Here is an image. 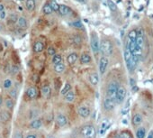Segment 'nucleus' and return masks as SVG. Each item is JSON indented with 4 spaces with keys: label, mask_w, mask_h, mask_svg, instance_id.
<instances>
[{
    "label": "nucleus",
    "mask_w": 153,
    "mask_h": 138,
    "mask_svg": "<svg viewBox=\"0 0 153 138\" xmlns=\"http://www.w3.org/2000/svg\"><path fill=\"white\" fill-rule=\"evenodd\" d=\"M80 134L83 138H96V129L92 124L84 125L80 129Z\"/></svg>",
    "instance_id": "nucleus-1"
},
{
    "label": "nucleus",
    "mask_w": 153,
    "mask_h": 138,
    "mask_svg": "<svg viewBox=\"0 0 153 138\" xmlns=\"http://www.w3.org/2000/svg\"><path fill=\"white\" fill-rule=\"evenodd\" d=\"M113 51V46L109 39H103L100 43V51L104 56H111Z\"/></svg>",
    "instance_id": "nucleus-2"
},
{
    "label": "nucleus",
    "mask_w": 153,
    "mask_h": 138,
    "mask_svg": "<svg viewBox=\"0 0 153 138\" xmlns=\"http://www.w3.org/2000/svg\"><path fill=\"white\" fill-rule=\"evenodd\" d=\"M100 41L96 32H92L90 35V46L94 54H97L100 51Z\"/></svg>",
    "instance_id": "nucleus-3"
},
{
    "label": "nucleus",
    "mask_w": 153,
    "mask_h": 138,
    "mask_svg": "<svg viewBox=\"0 0 153 138\" xmlns=\"http://www.w3.org/2000/svg\"><path fill=\"white\" fill-rule=\"evenodd\" d=\"M119 84L117 81H112L108 84L107 86V89H106V95L108 98H111L115 100V98H116V93L118 91V89H119Z\"/></svg>",
    "instance_id": "nucleus-4"
},
{
    "label": "nucleus",
    "mask_w": 153,
    "mask_h": 138,
    "mask_svg": "<svg viewBox=\"0 0 153 138\" xmlns=\"http://www.w3.org/2000/svg\"><path fill=\"white\" fill-rule=\"evenodd\" d=\"M126 95H127L126 89L124 87H119L118 91L116 93V98H115L116 104H122V103H124V101L126 98Z\"/></svg>",
    "instance_id": "nucleus-5"
},
{
    "label": "nucleus",
    "mask_w": 153,
    "mask_h": 138,
    "mask_svg": "<svg viewBox=\"0 0 153 138\" xmlns=\"http://www.w3.org/2000/svg\"><path fill=\"white\" fill-rule=\"evenodd\" d=\"M109 60L106 56H102L99 60V72L100 75H104L107 70Z\"/></svg>",
    "instance_id": "nucleus-6"
},
{
    "label": "nucleus",
    "mask_w": 153,
    "mask_h": 138,
    "mask_svg": "<svg viewBox=\"0 0 153 138\" xmlns=\"http://www.w3.org/2000/svg\"><path fill=\"white\" fill-rule=\"evenodd\" d=\"M115 105H116V101L114 99L111 98L106 97L104 99V108L106 111H112V110H113L114 108H115Z\"/></svg>",
    "instance_id": "nucleus-7"
},
{
    "label": "nucleus",
    "mask_w": 153,
    "mask_h": 138,
    "mask_svg": "<svg viewBox=\"0 0 153 138\" xmlns=\"http://www.w3.org/2000/svg\"><path fill=\"white\" fill-rule=\"evenodd\" d=\"M25 96L28 99H35L38 97V90L34 86H31L25 90Z\"/></svg>",
    "instance_id": "nucleus-8"
},
{
    "label": "nucleus",
    "mask_w": 153,
    "mask_h": 138,
    "mask_svg": "<svg viewBox=\"0 0 153 138\" xmlns=\"http://www.w3.org/2000/svg\"><path fill=\"white\" fill-rule=\"evenodd\" d=\"M55 121H56V124L58 125V126H60V127H64V126H67V124H68V117H67L64 114L59 113V114L56 116Z\"/></svg>",
    "instance_id": "nucleus-9"
},
{
    "label": "nucleus",
    "mask_w": 153,
    "mask_h": 138,
    "mask_svg": "<svg viewBox=\"0 0 153 138\" xmlns=\"http://www.w3.org/2000/svg\"><path fill=\"white\" fill-rule=\"evenodd\" d=\"M78 113L82 118H88L91 115V110L87 106H80L78 108Z\"/></svg>",
    "instance_id": "nucleus-10"
},
{
    "label": "nucleus",
    "mask_w": 153,
    "mask_h": 138,
    "mask_svg": "<svg viewBox=\"0 0 153 138\" xmlns=\"http://www.w3.org/2000/svg\"><path fill=\"white\" fill-rule=\"evenodd\" d=\"M59 13L60 15L62 16H70L73 14V11L71 10L70 7H69L68 6H65V5H60V9H59Z\"/></svg>",
    "instance_id": "nucleus-11"
},
{
    "label": "nucleus",
    "mask_w": 153,
    "mask_h": 138,
    "mask_svg": "<svg viewBox=\"0 0 153 138\" xmlns=\"http://www.w3.org/2000/svg\"><path fill=\"white\" fill-rule=\"evenodd\" d=\"M11 118H12L11 111H9L7 109L1 110V112H0V121L3 122V123H6V122L10 121Z\"/></svg>",
    "instance_id": "nucleus-12"
},
{
    "label": "nucleus",
    "mask_w": 153,
    "mask_h": 138,
    "mask_svg": "<svg viewBox=\"0 0 153 138\" xmlns=\"http://www.w3.org/2000/svg\"><path fill=\"white\" fill-rule=\"evenodd\" d=\"M42 126V119H41V118L33 119L29 124V127L32 130H38Z\"/></svg>",
    "instance_id": "nucleus-13"
},
{
    "label": "nucleus",
    "mask_w": 153,
    "mask_h": 138,
    "mask_svg": "<svg viewBox=\"0 0 153 138\" xmlns=\"http://www.w3.org/2000/svg\"><path fill=\"white\" fill-rule=\"evenodd\" d=\"M142 121H143V118H142V115L139 114V113L134 114L133 116H132V118H131V123H132V125L134 126H137V127L142 125Z\"/></svg>",
    "instance_id": "nucleus-14"
},
{
    "label": "nucleus",
    "mask_w": 153,
    "mask_h": 138,
    "mask_svg": "<svg viewBox=\"0 0 153 138\" xmlns=\"http://www.w3.org/2000/svg\"><path fill=\"white\" fill-rule=\"evenodd\" d=\"M110 124H109V121L107 119H105L102 121L101 125H100V127H99V134L100 135H104L106 134V132L108 130V128L110 127Z\"/></svg>",
    "instance_id": "nucleus-15"
},
{
    "label": "nucleus",
    "mask_w": 153,
    "mask_h": 138,
    "mask_svg": "<svg viewBox=\"0 0 153 138\" xmlns=\"http://www.w3.org/2000/svg\"><path fill=\"white\" fill-rule=\"evenodd\" d=\"M44 48H45V45H44V43L42 41H36L34 43V44H33L32 50H33L34 53H42V51H43Z\"/></svg>",
    "instance_id": "nucleus-16"
},
{
    "label": "nucleus",
    "mask_w": 153,
    "mask_h": 138,
    "mask_svg": "<svg viewBox=\"0 0 153 138\" xmlns=\"http://www.w3.org/2000/svg\"><path fill=\"white\" fill-rule=\"evenodd\" d=\"M5 107L7 110L9 111H13L14 107H15V100L11 98H7L5 99Z\"/></svg>",
    "instance_id": "nucleus-17"
},
{
    "label": "nucleus",
    "mask_w": 153,
    "mask_h": 138,
    "mask_svg": "<svg viewBox=\"0 0 153 138\" xmlns=\"http://www.w3.org/2000/svg\"><path fill=\"white\" fill-rule=\"evenodd\" d=\"M79 61H80L81 64H89L92 61V58H91V56L88 53H83L80 55Z\"/></svg>",
    "instance_id": "nucleus-18"
},
{
    "label": "nucleus",
    "mask_w": 153,
    "mask_h": 138,
    "mask_svg": "<svg viewBox=\"0 0 153 138\" xmlns=\"http://www.w3.org/2000/svg\"><path fill=\"white\" fill-rule=\"evenodd\" d=\"M16 25H17L18 28L20 29H26L28 27V23H27V20L24 18V17L21 16L18 18L17 22H16Z\"/></svg>",
    "instance_id": "nucleus-19"
},
{
    "label": "nucleus",
    "mask_w": 153,
    "mask_h": 138,
    "mask_svg": "<svg viewBox=\"0 0 153 138\" xmlns=\"http://www.w3.org/2000/svg\"><path fill=\"white\" fill-rule=\"evenodd\" d=\"M78 59V55L77 53H71L70 54H69V56H68L67 58V61L68 63H69L70 65H74L77 61Z\"/></svg>",
    "instance_id": "nucleus-20"
},
{
    "label": "nucleus",
    "mask_w": 153,
    "mask_h": 138,
    "mask_svg": "<svg viewBox=\"0 0 153 138\" xmlns=\"http://www.w3.org/2000/svg\"><path fill=\"white\" fill-rule=\"evenodd\" d=\"M41 92H42V95L44 97V98H49L50 96V93H52V90H50V87L49 85H44L42 87L41 89Z\"/></svg>",
    "instance_id": "nucleus-21"
},
{
    "label": "nucleus",
    "mask_w": 153,
    "mask_h": 138,
    "mask_svg": "<svg viewBox=\"0 0 153 138\" xmlns=\"http://www.w3.org/2000/svg\"><path fill=\"white\" fill-rule=\"evenodd\" d=\"M75 98H76V95H75V92H74L73 90L69 91V92H68V93L64 96V99H65L67 102H70V103L74 102Z\"/></svg>",
    "instance_id": "nucleus-22"
},
{
    "label": "nucleus",
    "mask_w": 153,
    "mask_h": 138,
    "mask_svg": "<svg viewBox=\"0 0 153 138\" xmlns=\"http://www.w3.org/2000/svg\"><path fill=\"white\" fill-rule=\"evenodd\" d=\"M89 81L92 85L96 86L99 82V75L96 72H93L92 74L89 75Z\"/></svg>",
    "instance_id": "nucleus-23"
},
{
    "label": "nucleus",
    "mask_w": 153,
    "mask_h": 138,
    "mask_svg": "<svg viewBox=\"0 0 153 138\" xmlns=\"http://www.w3.org/2000/svg\"><path fill=\"white\" fill-rule=\"evenodd\" d=\"M65 69H66V66L63 62L60 63V64H57V65H54V72L58 74H61L65 72Z\"/></svg>",
    "instance_id": "nucleus-24"
},
{
    "label": "nucleus",
    "mask_w": 153,
    "mask_h": 138,
    "mask_svg": "<svg viewBox=\"0 0 153 138\" xmlns=\"http://www.w3.org/2000/svg\"><path fill=\"white\" fill-rule=\"evenodd\" d=\"M13 85H14V82L11 79H6L2 84L3 89H5V90H11L13 88Z\"/></svg>",
    "instance_id": "nucleus-25"
},
{
    "label": "nucleus",
    "mask_w": 153,
    "mask_h": 138,
    "mask_svg": "<svg viewBox=\"0 0 153 138\" xmlns=\"http://www.w3.org/2000/svg\"><path fill=\"white\" fill-rule=\"evenodd\" d=\"M136 138H145L146 135V129L145 127H139L136 130Z\"/></svg>",
    "instance_id": "nucleus-26"
},
{
    "label": "nucleus",
    "mask_w": 153,
    "mask_h": 138,
    "mask_svg": "<svg viewBox=\"0 0 153 138\" xmlns=\"http://www.w3.org/2000/svg\"><path fill=\"white\" fill-rule=\"evenodd\" d=\"M25 6H26V8H27L29 11L34 10L35 6H36L35 0H26V1H25Z\"/></svg>",
    "instance_id": "nucleus-27"
},
{
    "label": "nucleus",
    "mask_w": 153,
    "mask_h": 138,
    "mask_svg": "<svg viewBox=\"0 0 153 138\" xmlns=\"http://www.w3.org/2000/svg\"><path fill=\"white\" fill-rule=\"evenodd\" d=\"M8 95H9V98H11L15 100L16 98H17V97H18V89L13 87L11 90H9Z\"/></svg>",
    "instance_id": "nucleus-28"
},
{
    "label": "nucleus",
    "mask_w": 153,
    "mask_h": 138,
    "mask_svg": "<svg viewBox=\"0 0 153 138\" xmlns=\"http://www.w3.org/2000/svg\"><path fill=\"white\" fill-rule=\"evenodd\" d=\"M42 12L44 14H52L53 12V9L52 8V7H50V2L49 3H46L43 7H42Z\"/></svg>",
    "instance_id": "nucleus-29"
},
{
    "label": "nucleus",
    "mask_w": 153,
    "mask_h": 138,
    "mask_svg": "<svg viewBox=\"0 0 153 138\" xmlns=\"http://www.w3.org/2000/svg\"><path fill=\"white\" fill-rule=\"evenodd\" d=\"M52 63L54 65H57V64H60L62 62V56L60 54H55L53 57H52Z\"/></svg>",
    "instance_id": "nucleus-30"
},
{
    "label": "nucleus",
    "mask_w": 153,
    "mask_h": 138,
    "mask_svg": "<svg viewBox=\"0 0 153 138\" xmlns=\"http://www.w3.org/2000/svg\"><path fill=\"white\" fill-rule=\"evenodd\" d=\"M71 90V85L70 84V83H66L65 85H64V87H63V89L61 90V91H60V93H61V95H63V96H65L68 92L69 91H70Z\"/></svg>",
    "instance_id": "nucleus-31"
},
{
    "label": "nucleus",
    "mask_w": 153,
    "mask_h": 138,
    "mask_svg": "<svg viewBox=\"0 0 153 138\" xmlns=\"http://www.w3.org/2000/svg\"><path fill=\"white\" fill-rule=\"evenodd\" d=\"M131 134L127 130L123 131L120 134L118 135V138H131Z\"/></svg>",
    "instance_id": "nucleus-32"
},
{
    "label": "nucleus",
    "mask_w": 153,
    "mask_h": 138,
    "mask_svg": "<svg viewBox=\"0 0 153 138\" xmlns=\"http://www.w3.org/2000/svg\"><path fill=\"white\" fill-rule=\"evenodd\" d=\"M50 7H52V8L53 9V11H55V12H59L60 5H59L57 2H55L54 0H52V1H50Z\"/></svg>",
    "instance_id": "nucleus-33"
},
{
    "label": "nucleus",
    "mask_w": 153,
    "mask_h": 138,
    "mask_svg": "<svg viewBox=\"0 0 153 138\" xmlns=\"http://www.w3.org/2000/svg\"><path fill=\"white\" fill-rule=\"evenodd\" d=\"M18 72H19V67L18 66H16V65L11 66V68H10V74L15 75L16 73H18Z\"/></svg>",
    "instance_id": "nucleus-34"
},
{
    "label": "nucleus",
    "mask_w": 153,
    "mask_h": 138,
    "mask_svg": "<svg viewBox=\"0 0 153 138\" xmlns=\"http://www.w3.org/2000/svg\"><path fill=\"white\" fill-rule=\"evenodd\" d=\"M107 5H108V7H109V9H110L111 11H116L117 7H116L115 3L113 2L112 0H108V1H107Z\"/></svg>",
    "instance_id": "nucleus-35"
},
{
    "label": "nucleus",
    "mask_w": 153,
    "mask_h": 138,
    "mask_svg": "<svg viewBox=\"0 0 153 138\" xmlns=\"http://www.w3.org/2000/svg\"><path fill=\"white\" fill-rule=\"evenodd\" d=\"M47 53H48V55L49 56H54L55 54H56V51H55V49L53 48V47H52V46H50L48 49H47Z\"/></svg>",
    "instance_id": "nucleus-36"
},
{
    "label": "nucleus",
    "mask_w": 153,
    "mask_h": 138,
    "mask_svg": "<svg viewBox=\"0 0 153 138\" xmlns=\"http://www.w3.org/2000/svg\"><path fill=\"white\" fill-rule=\"evenodd\" d=\"M18 18L19 17H17V15L16 14H11L10 15H9V22L10 23H16L17 22V20H18Z\"/></svg>",
    "instance_id": "nucleus-37"
},
{
    "label": "nucleus",
    "mask_w": 153,
    "mask_h": 138,
    "mask_svg": "<svg viewBox=\"0 0 153 138\" xmlns=\"http://www.w3.org/2000/svg\"><path fill=\"white\" fill-rule=\"evenodd\" d=\"M71 25L73 26V27H76V28H78V29H83V25H82V23L78 20V21H74L73 23H71Z\"/></svg>",
    "instance_id": "nucleus-38"
},
{
    "label": "nucleus",
    "mask_w": 153,
    "mask_h": 138,
    "mask_svg": "<svg viewBox=\"0 0 153 138\" xmlns=\"http://www.w3.org/2000/svg\"><path fill=\"white\" fill-rule=\"evenodd\" d=\"M13 138H24L23 135V133L20 130H15L14 133V136Z\"/></svg>",
    "instance_id": "nucleus-39"
},
{
    "label": "nucleus",
    "mask_w": 153,
    "mask_h": 138,
    "mask_svg": "<svg viewBox=\"0 0 153 138\" xmlns=\"http://www.w3.org/2000/svg\"><path fill=\"white\" fill-rule=\"evenodd\" d=\"M73 43L79 45L81 43V37L78 35H74L73 36Z\"/></svg>",
    "instance_id": "nucleus-40"
},
{
    "label": "nucleus",
    "mask_w": 153,
    "mask_h": 138,
    "mask_svg": "<svg viewBox=\"0 0 153 138\" xmlns=\"http://www.w3.org/2000/svg\"><path fill=\"white\" fill-rule=\"evenodd\" d=\"M24 138H38L37 134H34V133H30L28 134H26V136Z\"/></svg>",
    "instance_id": "nucleus-41"
},
{
    "label": "nucleus",
    "mask_w": 153,
    "mask_h": 138,
    "mask_svg": "<svg viewBox=\"0 0 153 138\" xmlns=\"http://www.w3.org/2000/svg\"><path fill=\"white\" fill-rule=\"evenodd\" d=\"M130 84L131 85V87H132V88H134L135 86H136V82H135V80H134L132 78L130 79Z\"/></svg>",
    "instance_id": "nucleus-42"
},
{
    "label": "nucleus",
    "mask_w": 153,
    "mask_h": 138,
    "mask_svg": "<svg viewBox=\"0 0 153 138\" xmlns=\"http://www.w3.org/2000/svg\"><path fill=\"white\" fill-rule=\"evenodd\" d=\"M6 11L4 10V11H2V12H0V18H1V19H4L5 18V17H6Z\"/></svg>",
    "instance_id": "nucleus-43"
},
{
    "label": "nucleus",
    "mask_w": 153,
    "mask_h": 138,
    "mask_svg": "<svg viewBox=\"0 0 153 138\" xmlns=\"http://www.w3.org/2000/svg\"><path fill=\"white\" fill-rule=\"evenodd\" d=\"M4 98H3V97L0 95V108H1L2 106H3V104H4Z\"/></svg>",
    "instance_id": "nucleus-44"
},
{
    "label": "nucleus",
    "mask_w": 153,
    "mask_h": 138,
    "mask_svg": "<svg viewBox=\"0 0 153 138\" xmlns=\"http://www.w3.org/2000/svg\"><path fill=\"white\" fill-rule=\"evenodd\" d=\"M147 138H153V130L149 131V133L147 135Z\"/></svg>",
    "instance_id": "nucleus-45"
},
{
    "label": "nucleus",
    "mask_w": 153,
    "mask_h": 138,
    "mask_svg": "<svg viewBox=\"0 0 153 138\" xmlns=\"http://www.w3.org/2000/svg\"><path fill=\"white\" fill-rule=\"evenodd\" d=\"M76 1H78L81 4H86L87 3V0H76Z\"/></svg>",
    "instance_id": "nucleus-46"
},
{
    "label": "nucleus",
    "mask_w": 153,
    "mask_h": 138,
    "mask_svg": "<svg viewBox=\"0 0 153 138\" xmlns=\"http://www.w3.org/2000/svg\"><path fill=\"white\" fill-rule=\"evenodd\" d=\"M2 11H4V5L0 4V12H2Z\"/></svg>",
    "instance_id": "nucleus-47"
},
{
    "label": "nucleus",
    "mask_w": 153,
    "mask_h": 138,
    "mask_svg": "<svg viewBox=\"0 0 153 138\" xmlns=\"http://www.w3.org/2000/svg\"><path fill=\"white\" fill-rule=\"evenodd\" d=\"M1 29H2V25H0V30H1Z\"/></svg>",
    "instance_id": "nucleus-48"
},
{
    "label": "nucleus",
    "mask_w": 153,
    "mask_h": 138,
    "mask_svg": "<svg viewBox=\"0 0 153 138\" xmlns=\"http://www.w3.org/2000/svg\"><path fill=\"white\" fill-rule=\"evenodd\" d=\"M131 138H133V137H132V136H131Z\"/></svg>",
    "instance_id": "nucleus-49"
},
{
    "label": "nucleus",
    "mask_w": 153,
    "mask_h": 138,
    "mask_svg": "<svg viewBox=\"0 0 153 138\" xmlns=\"http://www.w3.org/2000/svg\"><path fill=\"white\" fill-rule=\"evenodd\" d=\"M21 1H22V0H21Z\"/></svg>",
    "instance_id": "nucleus-50"
}]
</instances>
